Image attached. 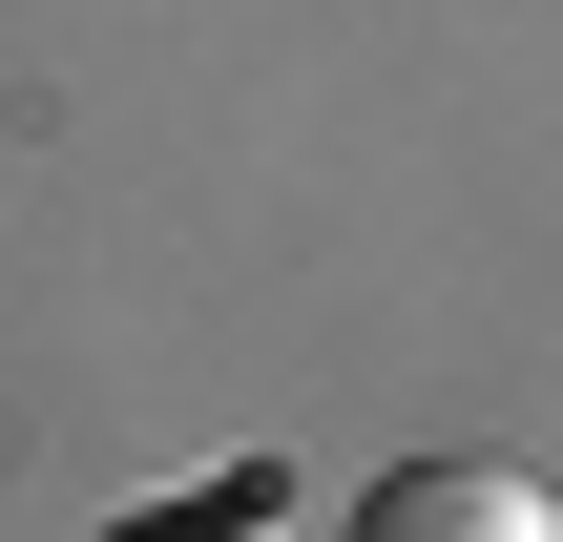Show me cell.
<instances>
[{
  "mask_svg": "<svg viewBox=\"0 0 563 542\" xmlns=\"http://www.w3.org/2000/svg\"><path fill=\"white\" fill-rule=\"evenodd\" d=\"M563 501L522 480V460H397L376 501H355V542H543Z\"/></svg>",
  "mask_w": 563,
  "mask_h": 542,
  "instance_id": "obj_1",
  "label": "cell"
},
{
  "mask_svg": "<svg viewBox=\"0 0 563 542\" xmlns=\"http://www.w3.org/2000/svg\"><path fill=\"white\" fill-rule=\"evenodd\" d=\"M543 542H563V522H543Z\"/></svg>",
  "mask_w": 563,
  "mask_h": 542,
  "instance_id": "obj_2",
  "label": "cell"
}]
</instances>
